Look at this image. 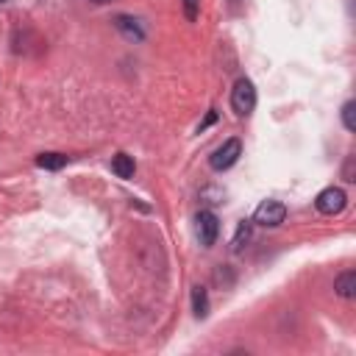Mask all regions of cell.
I'll use <instances>...</instances> for the list:
<instances>
[{
	"label": "cell",
	"instance_id": "cell-17",
	"mask_svg": "<svg viewBox=\"0 0 356 356\" xmlns=\"http://www.w3.org/2000/svg\"><path fill=\"white\" fill-rule=\"evenodd\" d=\"M234 3H236V0H234Z\"/></svg>",
	"mask_w": 356,
	"mask_h": 356
},
{
	"label": "cell",
	"instance_id": "cell-11",
	"mask_svg": "<svg viewBox=\"0 0 356 356\" xmlns=\"http://www.w3.org/2000/svg\"><path fill=\"white\" fill-rule=\"evenodd\" d=\"M353 111H356V103L348 100V103L342 106V122H345L348 131H356V117H353Z\"/></svg>",
	"mask_w": 356,
	"mask_h": 356
},
{
	"label": "cell",
	"instance_id": "cell-13",
	"mask_svg": "<svg viewBox=\"0 0 356 356\" xmlns=\"http://www.w3.org/2000/svg\"><path fill=\"white\" fill-rule=\"evenodd\" d=\"M242 239H248V220L239 225V231H236V239H234V250H239L242 248Z\"/></svg>",
	"mask_w": 356,
	"mask_h": 356
},
{
	"label": "cell",
	"instance_id": "cell-8",
	"mask_svg": "<svg viewBox=\"0 0 356 356\" xmlns=\"http://www.w3.org/2000/svg\"><path fill=\"white\" fill-rule=\"evenodd\" d=\"M111 170H114L120 178H134L136 164H134V159H131L128 153H117V156L111 159Z\"/></svg>",
	"mask_w": 356,
	"mask_h": 356
},
{
	"label": "cell",
	"instance_id": "cell-16",
	"mask_svg": "<svg viewBox=\"0 0 356 356\" xmlns=\"http://www.w3.org/2000/svg\"><path fill=\"white\" fill-rule=\"evenodd\" d=\"M0 3H6V0H0Z\"/></svg>",
	"mask_w": 356,
	"mask_h": 356
},
{
	"label": "cell",
	"instance_id": "cell-1",
	"mask_svg": "<svg viewBox=\"0 0 356 356\" xmlns=\"http://www.w3.org/2000/svg\"><path fill=\"white\" fill-rule=\"evenodd\" d=\"M231 106H234V111H236L239 117H245V114L253 111V106H256V89H253V83H250L248 78H239V81L234 83Z\"/></svg>",
	"mask_w": 356,
	"mask_h": 356
},
{
	"label": "cell",
	"instance_id": "cell-6",
	"mask_svg": "<svg viewBox=\"0 0 356 356\" xmlns=\"http://www.w3.org/2000/svg\"><path fill=\"white\" fill-rule=\"evenodd\" d=\"M114 25H117V31H122L128 39H142L145 36V31H142V25H139V19H134V17H125V14H120V17H114Z\"/></svg>",
	"mask_w": 356,
	"mask_h": 356
},
{
	"label": "cell",
	"instance_id": "cell-14",
	"mask_svg": "<svg viewBox=\"0 0 356 356\" xmlns=\"http://www.w3.org/2000/svg\"><path fill=\"white\" fill-rule=\"evenodd\" d=\"M214 120H217V111H209V117H206V120L200 122V128H197V131H206V128H209V125H211Z\"/></svg>",
	"mask_w": 356,
	"mask_h": 356
},
{
	"label": "cell",
	"instance_id": "cell-12",
	"mask_svg": "<svg viewBox=\"0 0 356 356\" xmlns=\"http://www.w3.org/2000/svg\"><path fill=\"white\" fill-rule=\"evenodd\" d=\"M184 14L186 19H197V0H184Z\"/></svg>",
	"mask_w": 356,
	"mask_h": 356
},
{
	"label": "cell",
	"instance_id": "cell-15",
	"mask_svg": "<svg viewBox=\"0 0 356 356\" xmlns=\"http://www.w3.org/2000/svg\"><path fill=\"white\" fill-rule=\"evenodd\" d=\"M92 3H111V0H92Z\"/></svg>",
	"mask_w": 356,
	"mask_h": 356
},
{
	"label": "cell",
	"instance_id": "cell-5",
	"mask_svg": "<svg viewBox=\"0 0 356 356\" xmlns=\"http://www.w3.org/2000/svg\"><path fill=\"white\" fill-rule=\"evenodd\" d=\"M195 222H197V239H200V245H203V248H211L214 239H217V234H220V220H217V214H214V211H200Z\"/></svg>",
	"mask_w": 356,
	"mask_h": 356
},
{
	"label": "cell",
	"instance_id": "cell-10",
	"mask_svg": "<svg viewBox=\"0 0 356 356\" xmlns=\"http://www.w3.org/2000/svg\"><path fill=\"white\" fill-rule=\"evenodd\" d=\"M36 164L44 167V170H61V167L67 164V156H64V153H42V156L36 159Z\"/></svg>",
	"mask_w": 356,
	"mask_h": 356
},
{
	"label": "cell",
	"instance_id": "cell-3",
	"mask_svg": "<svg viewBox=\"0 0 356 356\" xmlns=\"http://www.w3.org/2000/svg\"><path fill=\"white\" fill-rule=\"evenodd\" d=\"M284 220H286V206L278 203V200H264V203L256 209V214H253V222L267 225V228H275V225H281Z\"/></svg>",
	"mask_w": 356,
	"mask_h": 356
},
{
	"label": "cell",
	"instance_id": "cell-2",
	"mask_svg": "<svg viewBox=\"0 0 356 356\" xmlns=\"http://www.w3.org/2000/svg\"><path fill=\"white\" fill-rule=\"evenodd\" d=\"M239 153H242V142H239V139H225V142L211 153L209 164H211V170L222 172V170H228V167L239 159Z\"/></svg>",
	"mask_w": 356,
	"mask_h": 356
},
{
	"label": "cell",
	"instance_id": "cell-7",
	"mask_svg": "<svg viewBox=\"0 0 356 356\" xmlns=\"http://www.w3.org/2000/svg\"><path fill=\"white\" fill-rule=\"evenodd\" d=\"M334 289H337V295H342V298H353V295H356V273H353V270H345V273L334 281Z\"/></svg>",
	"mask_w": 356,
	"mask_h": 356
},
{
	"label": "cell",
	"instance_id": "cell-9",
	"mask_svg": "<svg viewBox=\"0 0 356 356\" xmlns=\"http://www.w3.org/2000/svg\"><path fill=\"white\" fill-rule=\"evenodd\" d=\"M192 309H195V317H206L209 314V298H206V289L203 286H195L192 289Z\"/></svg>",
	"mask_w": 356,
	"mask_h": 356
},
{
	"label": "cell",
	"instance_id": "cell-4",
	"mask_svg": "<svg viewBox=\"0 0 356 356\" xmlns=\"http://www.w3.org/2000/svg\"><path fill=\"white\" fill-rule=\"evenodd\" d=\"M345 203H348V197H345V192H342L339 186L323 189V192L317 195V200H314V206H317L320 214H339V211L345 209Z\"/></svg>",
	"mask_w": 356,
	"mask_h": 356
}]
</instances>
